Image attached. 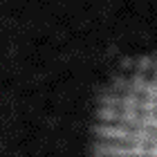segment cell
I'll return each mask as SVG.
<instances>
[{"label": "cell", "instance_id": "6da1fadb", "mask_svg": "<svg viewBox=\"0 0 157 157\" xmlns=\"http://www.w3.org/2000/svg\"><path fill=\"white\" fill-rule=\"evenodd\" d=\"M94 157H157V56L130 63L105 90Z\"/></svg>", "mask_w": 157, "mask_h": 157}]
</instances>
